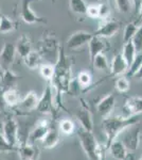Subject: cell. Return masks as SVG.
Returning <instances> with one entry per match:
<instances>
[{"instance_id": "obj_1", "label": "cell", "mask_w": 142, "mask_h": 160, "mask_svg": "<svg viewBox=\"0 0 142 160\" xmlns=\"http://www.w3.org/2000/svg\"><path fill=\"white\" fill-rule=\"evenodd\" d=\"M71 63L65 52L64 45H59L58 55L54 64L53 77L50 80V84L56 91V104L61 107V95L68 93L71 82Z\"/></svg>"}, {"instance_id": "obj_40", "label": "cell", "mask_w": 142, "mask_h": 160, "mask_svg": "<svg viewBox=\"0 0 142 160\" xmlns=\"http://www.w3.org/2000/svg\"><path fill=\"white\" fill-rule=\"evenodd\" d=\"M110 15V9L107 3H99V18L107 19Z\"/></svg>"}, {"instance_id": "obj_17", "label": "cell", "mask_w": 142, "mask_h": 160, "mask_svg": "<svg viewBox=\"0 0 142 160\" xmlns=\"http://www.w3.org/2000/svg\"><path fill=\"white\" fill-rule=\"evenodd\" d=\"M124 117L140 114L142 112V97H130L123 105Z\"/></svg>"}, {"instance_id": "obj_38", "label": "cell", "mask_w": 142, "mask_h": 160, "mask_svg": "<svg viewBox=\"0 0 142 160\" xmlns=\"http://www.w3.org/2000/svg\"><path fill=\"white\" fill-rule=\"evenodd\" d=\"M116 6L120 13H128L131 11V0H116Z\"/></svg>"}, {"instance_id": "obj_13", "label": "cell", "mask_w": 142, "mask_h": 160, "mask_svg": "<svg viewBox=\"0 0 142 160\" xmlns=\"http://www.w3.org/2000/svg\"><path fill=\"white\" fill-rule=\"evenodd\" d=\"M121 27V24L117 20H106L104 24H102L94 31L92 34L95 37H99L102 38H112L118 32Z\"/></svg>"}, {"instance_id": "obj_16", "label": "cell", "mask_w": 142, "mask_h": 160, "mask_svg": "<svg viewBox=\"0 0 142 160\" xmlns=\"http://www.w3.org/2000/svg\"><path fill=\"white\" fill-rule=\"evenodd\" d=\"M116 105V97L113 94H108L105 97H103L102 99L98 102L97 105V111L98 113L103 118H106L108 115H110L112 111L113 110Z\"/></svg>"}, {"instance_id": "obj_36", "label": "cell", "mask_w": 142, "mask_h": 160, "mask_svg": "<svg viewBox=\"0 0 142 160\" xmlns=\"http://www.w3.org/2000/svg\"><path fill=\"white\" fill-rule=\"evenodd\" d=\"M15 151H17V146L7 142V139L2 135V131H0V153H10V152Z\"/></svg>"}, {"instance_id": "obj_6", "label": "cell", "mask_w": 142, "mask_h": 160, "mask_svg": "<svg viewBox=\"0 0 142 160\" xmlns=\"http://www.w3.org/2000/svg\"><path fill=\"white\" fill-rule=\"evenodd\" d=\"M38 96L34 91H30L25 94V96L22 99L19 100V102L13 107V109L16 111L19 115H28L29 113L36 110L38 104Z\"/></svg>"}, {"instance_id": "obj_31", "label": "cell", "mask_w": 142, "mask_h": 160, "mask_svg": "<svg viewBox=\"0 0 142 160\" xmlns=\"http://www.w3.org/2000/svg\"><path fill=\"white\" fill-rule=\"evenodd\" d=\"M141 65H142V53L138 52L135 58H134V60L131 61L130 66H128V69L126 71L125 77H134V75H135L136 72L140 68Z\"/></svg>"}, {"instance_id": "obj_41", "label": "cell", "mask_w": 142, "mask_h": 160, "mask_svg": "<svg viewBox=\"0 0 142 160\" xmlns=\"http://www.w3.org/2000/svg\"><path fill=\"white\" fill-rule=\"evenodd\" d=\"M106 146H98V160H106Z\"/></svg>"}, {"instance_id": "obj_27", "label": "cell", "mask_w": 142, "mask_h": 160, "mask_svg": "<svg viewBox=\"0 0 142 160\" xmlns=\"http://www.w3.org/2000/svg\"><path fill=\"white\" fill-rule=\"evenodd\" d=\"M91 65L94 66V68L99 69V71H108L109 69V63H108L106 56L103 52L94 57V61L91 62Z\"/></svg>"}, {"instance_id": "obj_29", "label": "cell", "mask_w": 142, "mask_h": 160, "mask_svg": "<svg viewBox=\"0 0 142 160\" xmlns=\"http://www.w3.org/2000/svg\"><path fill=\"white\" fill-rule=\"evenodd\" d=\"M69 9L79 15H86L87 4L85 0H69Z\"/></svg>"}, {"instance_id": "obj_2", "label": "cell", "mask_w": 142, "mask_h": 160, "mask_svg": "<svg viewBox=\"0 0 142 160\" xmlns=\"http://www.w3.org/2000/svg\"><path fill=\"white\" fill-rule=\"evenodd\" d=\"M140 117L139 114L131 115V117H108L104 118L102 122V128L106 136V148H108L109 144L117 139L119 135L128 126H131L134 124H138Z\"/></svg>"}, {"instance_id": "obj_14", "label": "cell", "mask_w": 142, "mask_h": 160, "mask_svg": "<svg viewBox=\"0 0 142 160\" xmlns=\"http://www.w3.org/2000/svg\"><path fill=\"white\" fill-rule=\"evenodd\" d=\"M81 102L82 105L76 112V118L79 122L81 123L83 129L87 131H92V129H94V121H92L91 113H90L87 105L84 102V100L81 99Z\"/></svg>"}, {"instance_id": "obj_10", "label": "cell", "mask_w": 142, "mask_h": 160, "mask_svg": "<svg viewBox=\"0 0 142 160\" xmlns=\"http://www.w3.org/2000/svg\"><path fill=\"white\" fill-rule=\"evenodd\" d=\"M94 34L86 31H76L69 37L67 41V48L70 50H76L79 48L83 47L84 45L88 44V42L91 40Z\"/></svg>"}, {"instance_id": "obj_47", "label": "cell", "mask_w": 142, "mask_h": 160, "mask_svg": "<svg viewBox=\"0 0 142 160\" xmlns=\"http://www.w3.org/2000/svg\"><path fill=\"white\" fill-rule=\"evenodd\" d=\"M139 160H142V156H141V158H140V159H139Z\"/></svg>"}, {"instance_id": "obj_44", "label": "cell", "mask_w": 142, "mask_h": 160, "mask_svg": "<svg viewBox=\"0 0 142 160\" xmlns=\"http://www.w3.org/2000/svg\"><path fill=\"white\" fill-rule=\"evenodd\" d=\"M141 19H142V1H141L140 8H139V18H138V22H140Z\"/></svg>"}, {"instance_id": "obj_46", "label": "cell", "mask_w": 142, "mask_h": 160, "mask_svg": "<svg viewBox=\"0 0 142 160\" xmlns=\"http://www.w3.org/2000/svg\"><path fill=\"white\" fill-rule=\"evenodd\" d=\"M49 1H50L51 3H55V0H49Z\"/></svg>"}, {"instance_id": "obj_11", "label": "cell", "mask_w": 142, "mask_h": 160, "mask_svg": "<svg viewBox=\"0 0 142 160\" xmlns=\"http://www.w3.org/2000/svg\"><path fill=\"white\" fill-rule=\"evenodd\" d=\"M49 129H50V125H49L48 121H46V120L39 121V122L36 123L34 125V127L31 129V131L29 132V136H28L27 142L28 143L35 144V142L42 141L44 137L46 136V133L49 131Z\"/></svg>"}, {"instance_id": "obj_8", "label": "cell", "mask_w": 142, "mask_h": 160, "mask_svg": "<svg viewBox=\"0 0 142 160\" xmlns=\"http://www.w3.org/2000/svg\"><path fill=\"white\" fill-rule=\"evenodd\" d=\"M2 135L13 145L17 146L18 142V122L12 115H7L2 124Z\"/></svg>"}, {"instance_id": "obj_9", "label": "cell", "mask_w": 142, "mask_h": 160, "mask_svg": "<svg viewBox=\"0 0 142 160\" xmlns=\"http://www.w3.org/2000/svg\"><path fill=\"white\" fill-rule=\"evenodd\" d=\"M35 0H22L21 1V11H20V16L22 20L27 24H46L47 20L43 17L38 16L35 12L31 9V3Z\"/></svg>"}, {"instance_id": "obj_50", "label": "cell", "mask_w": 142, "mask_h": 160, "mask_svg": "<svg viewBox=\"0 0 142 160\" xmlns=\"http://www.w3.org/2000/svg\"><path fill=\"white\" fill-rule=\"evenodd\" d=\"M0 160H2V159H1V158H0Z\"/></svg>"}, {"instance_id": "obj_26", "label": "cell", "mask_w": 142, "mask_h": 160, "mask_svg": "<svg viewBox=\"0 0 142 160\" xmlns=\"http://www.w3.org/2000/svg\"><path fill=\"white\" fill-rule=\"evenodd\" d=\"M136 55H137V50H136V47H135V45H134L133 41H128V42L124 43L122 56H123V58L125 59V61L127 62L128 66H130V64L131 63V61L134 60Z\"/></svg>"}, {"instance_id": "obj_37", "label": "cell", "mask_w": 142, "mask_h": 160, "mask_svg": "<svg viewBox=\"0 0 142 160\" xmlns=\"http://www.w3.org/2000/svg\"><path fill=\"white\" fill-rule=\"evenodd\" d=\"M131 41H133L134 45H135L137 52L141 51L142 50V24H141L140 27L137 29L135 35H134V38Z\"/></svg>"}, {"instance_id": "obj_43", "label": "cell", "mask_w": 142, "mask_h": 160, "mask_svg": "<svg viewBox=\"0 0 142 160\" xmlns=\"http://www.w3.org/2000/svg\"><path fill=\"white\" fill-rule=\"evenodd\" d=\"M134 77L137 79H139V80H142V65L140 66V68L136 72V74L134 75Z\"/></svg>"}, {"instance_id": "obj_30", "label": "cell", "mask_w": 142, "mask_h": 160, "mask_svg": "<svg viewBox=\"0 0 142 160\" xmlns=\"http://www.w3.org/2000/svg\"><path fill=\"white\" fill-rule=\"evenodd\" d=\"M76 81H77V83L80 84V87H81L82 89L86 90L89 86H91L92 76H91V74H90L89 72L82 71V72H80L79 75H77Z\"/></svg>"}, {"instance_id": "obj_49", "label": "cell", "mask_w": 142, "mask_h": 160, "mask_svg": "<svg viewBox=\"0 0 142 160\" xmlns=\"http://www.w3.org/2000/svg\"><path fill=\"white\" fill-rule=\"evenodd\" d=\"M124 160H128V158H126V159H124Z\"/></svg>"}, {"instance_id": "obj_33", "label": "cell", "mask_w": 142, "mask_h": 160, "mask_svg": "<svg viewBox=\"0 0 142 160\" xmlns=\"http://www.w3.org/2000/svg\"><path fill=\"white\" fill-rule=\"evenodd\" d=\"M59 130L66 136L72 135L73 131L76 130V126H74V123L72 122L69 118H64V120L61 121L59 123Z\"/></svg>"}, {"instance_id": "obj_20", "label": "cell", "mask_w": 142, "mask_h": 160, "mask_svg": "<svg viewBox=\"0 0 142 160\" xmlns=\"http://www.w3.org/2000/svg\"><path fill=\"white\" fill-rule=\"evenodd\" d=\"M18 79H19V77L15 72H13L10 68H4L3 74H2L1 78H0V89L2 91H4L7 89L15 87Z\"/></svg>"}, {"instance_id": "obj_7", "label": "cell", "mask_w": 142, "mask_h": 160, "mask_svg": "<svg viewBox=\"0 0 142 160\" xmlns=\"http://www.w3.org/2000/svg\"><path fill=\"white\" fill-rule=\"evenodd\" d=\"M36 111L44 114H53L54 113V104H53V94H52V86L50 82L47 83L44 93L39 99L36 107Z\"/></svg>"}, {"instance_id": "obj_19", "label": "cell", "mask_w": 142, "mask_h": 160, "mask_svg": "<svg viewBox=\"0 0 142 160\" xmlns=\"http://www.w3.org/2000/svg\"><path fill=\"white\" fill-rule=\"evenodd\" d=\"M110 151V155L113 159L116 160H124L127 158V149L122 143V141L119 139H115L112 143L109 144L108 148Z\"/></svg>"}, {"instance_id": "obj_22", "label": "cell", "mask_w": 142, "mask_h": 160, "mask_svg": "<svg viewBox=\"0 0 142 160\" xmlns=\"http://www.w3.org/2000/svg\"><path fill=\"white\" fill-rule=\"evenodd\" d=\"M88 46H89V56H90V63L94 61V57L99 53L103 52L106 48V45L103 42V38H99V37H94L91 38V40L88 42Z\"/></svg>"}, {"instance_id": "obj_12", "label": "cell", "mask_w": 142, "mask_h": 160, "mask_svg": "<svg viewBox=\"0 0 142 160\" xmlns=\"http://www.w3.org/2000/svg\"><path fill=\"white\" fill-rule=\"evenodd\" d=\"M17 153L20 160H38L39 148L32 143H22L17 145Z\"/></svg>"}, {"instance_id": "obj_48", "label": "cell", "mask_w": 142, "mask_h": 160, "mask_svg": "<svg viewBox=\"0 0 142 160\" xmlns=\"http://www.w3.org/2000/svg\"><path fill=\"white\" fill-rule=\"evenodd\" d=\"M140 138H142V135H140Z\"/></svg>"}, {"instance_id": "obj_24", "label": "cell", "mask_w": 142, "mask_h": 160, "mask_svg": "<svg viewBox=\"0 0 142 160\" xmlns=\"http://www.w3.org/2000/svg\"><path fill=\"white\" fill-rule=\"evenodd\" d=\"M43 57L37 50H31V52L25 58H24V63L30 69H38L44 63Z\"/></svg>"}, {"instance_id": "obj_4", "label": "cell", "mask_w": 142, "mask_h": 160, "mask_svg": "<svg viewBox=\"0 0 142 160\" xmlns=\"http://www.w3.org/2000/svg\"><path fill=\"white\" fill-rule=\"evenodd\" d=\"M80 143L82 145V148L86 153L87 157L90 160H98V144L94 136L92 135V131H87L85 129H80L77 132Z\"/></svg>"}, {"instance_id": "obj_25", "label": "cell", "mask_w": 142, "mask_h": 160, "mask_svg": "<svg viewBox=\"0 0 142 160\" xmlns=\"http://www.w3.org/2000/svg\"><path fill=\"white\" fill-rule=\"evenodd\" d=\"M59 142V133L54 128H50L49 131L46 133V136L43 138L42 144L45 148H54Z\"/></svg>"}, {"instance_id": "obj_18", "label": "cell", "mask_w": 142, "mask_h": 160, "mask_svg": "<svg viewBox=\"0 0 142 160\" xmlns=\"http://www.w3.org/2000/svg\"><path fill=\"white\" fill-rule=\"evenodd\" d=\"M128 69V64L123 58L122 53H117L112 58L109 65V71L112 76H120V75L126 73Z\"/></svg>"}, {"instance_id": "obj_23", "label": "cell", "mask_w": 142, "mask_h": 160, "mask_svg": "<svg viewBox=\"0 0 142 160\" xmlns=\"http://www.w3.org/2000/svg\"><path fill=\"white\" fill-rule=\"evenodd\" d=\"M2 96H3L4 104L10 108L15 107L20 100L19 91L17 90L16 87L10 88V89H7V90H4V91H2Z\"/></svg>"}, {"instance_id": "obj_34", "label": "cell", "mask_w": 142, "mask_h": 160, "mask_svg": "<svg viewBox=\"0 0 142 160\" xmlns=\"http://www.w3.org/2000/svg\"><path fill=\"white\" fill-rule=\"evenodd\" d=\"M138 29V26L136 22H128L124 28V32H123V42L126 43L128 41H131L135 35L136 31Z\"/></svg>"}, {"instance_id": "obj_35", "label": "cell", "mask_w": 142, "mask_h": 160, "mask_svg": "<svg viewBox=\"0 0 142 160\" xmlns=\"http://www.w3.org/2000/svg\"><path fill=\"white\" fill-rule=\"evenodd\" d=\"M116 90L120 93H126L130 90L131 83H130V80H128L127 77L125 76H121L116 80V83H115Z\"/></svg>"}, {"instance_id": "obj_45", "label": "cell", "mask_w": 142, "mask_h": 160, "mask_svg": "<svg viewBox=\"0 0 142 160\" xmlns=\"http://www.w3.org/2000/svg\"><path fill=\"white\" fill-rule=\"evenodd\" d=\"M3 68H2V65H1V63H0V78H1V76H2V74H3Z\"/></svg>"}, {"instance_id": "obj_15", "label": "cell", "mask_w": 142, "mask_h": 160, "mask_svg": "<svg viewBox=\"0 0 142 160\" xmlns=\"http://www.w3.org/2000/svg\"><path fill=\"white\" fill-rule=\"evenodd\" d=\"M15 56H16V48H15V44L13 43H6L0 51V63H1L2 68H7L15 60Z\"/></svg>"}, {"instance_id": "obj_42", "label": "cell", "mask_w": 142, "mask_h": 160, "mask_svg": "<svg viewBox=\"0 0 142 160\" xmlns=\"http://www.w3.org/2000/svg\"><path fill=\"white\" fill-rule=\"evenodd\" d=\"M6 108V104H4V100H3V96H2V90L0 89V112L4 110Z\"/></svg>"}, {"instance_id": "obj_28", "label": "cell", "mask_w": 142, "mask_h": 160, "mask_svg": "<svg viewBox=\"0 0 142 160\" xmlns=\"http://www.w3.org/2000/svg\"><path fill=\"white\" fill-rule=\"evenodd\" d=\"M16 29V24L7 15H0V33L6 34Z\"/></svg>"}, {"instance_id": "obj_32", "label": "cell", "mask_w": 142, "mask_h": 160, "mask_svg": "<svg viewBox=\"0 0 142 160\" xmlns=\"http://www.w3.org/2000/svg\"><path fill=\"white\" fill-rule=\"evenodd\" d=\"M39 71V75L43 77L45 80L47 81H50L51 78L53 77V73H54V65L50 63H43L42 65L38 68Z\"/></svg>"}, {"instance_id": "obj_5", "label": "cell", "mask_w": 142, "mask_h": 160, "mask_svg": "<svg viewBox=\"0 0 142 160\" xmlns=\"http://www.w3.org/2000/svg\"><path fill=\"white\" fill-rule=\"evenodd\" d=\"M140 130H139V126L137 124H134L131 126L126 127L122 132L119 136H122V138L119 140L122 141L127 151H136L139 148V142H140Z\"/></svg>"}, {"instance_id": "obj_21", "label": "cell", "mask_w": 142, "mask_h": 160, "mask_svg": "<svg viewBox=\"0 0 142 160\" xmlns=\"http://www.w3.org/2000/svg\"><path fill=\"white\" fill-rule=\"evenodd\" d=\"M15 48H16V53H18L22 59L29 55L32 50V43L29 35L22 34L21 37H19L15 44Z\"/></svg>"}, {"instance_id": "obj_3", "label": "cell", "mask_w": 142, "mask_h": 160, "mask_svg": "<svg viewBox=\"0 0 142 160\" xmlns=\"http://www.w3.org/2000/svg\"><path fill=\"white\" fill-rule=\"evenodd\" d=\"M61 44L58 43L57 38L55 37L54 33H50V34H45L44 33L43 38L39 40L37 46L38 52L42 55L43 59H50L53 56L57 58L58 55V48Z\"/></svg>"}, {"instance_id": "obj_39", "label": "cell", "mask_w": 142, "mask_h": 160, "mask_svg": "<svg viewBox=\"0 0 142 160\" xmlns=\"http://www.w3.org/2000/svg\"><path fill=\"white\" fill-rule=\"evenodd\" d=\"M86 15L92 19H98L99 18V4L92 3L87 6L86 10Z\"/></svg>"}]
</instances>
